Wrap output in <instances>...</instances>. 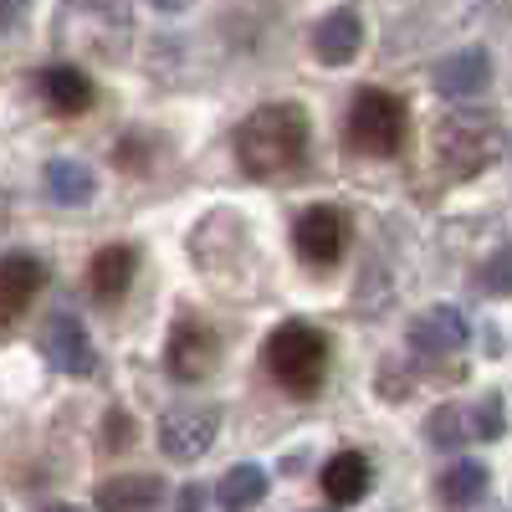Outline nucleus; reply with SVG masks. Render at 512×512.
Masks as SVG:
<instances>
[{
    "label": "nucleus",
    "mask_w": 512,
    "mask_h": 512,
    "mask_svg": "<svg viewBox=\"0 0 512 512\" xmlns=\"http://www.w3.org/2000/svg\"><path fill=\"white\" fill-rule=\"evenodd\" d=\"M41 512H82V507H77V502H47Z\"/></svg>",
    "instance_id": "obj_28"
},
{
    "label": "nucleus",
    "mask_w": 512,
    "mask_h": 512,
    "mask_svg": "<svg viewBox=\"0 0 512 512\" xmlns=\"http://www.w3.org/2000/svg\"><path fill=\"white\" fill-rule=\"evenodd\" d=\"M487 82H492V52H482V47H461L436 67V93L456 98V103L487 93Z\"/></svg>",
    "instance_id": "obj_13"
},
{
    "label": "nucleus",
    "mask_w": 512,
    "mask_h": 512,
    "mask_svg": "<svg viewBox=\"0 0 512 512\" xmlns=\"http://www.w3.org/2000/svg\"><path fill=\"white\" fill-rule=\"evenodd\" d=\"M349 236H354V226L338 205H308L303 216L292 221V246L308 267H333L338 256L349 251Z\"/></svg>",
    "instance_id": "obj_6"
},
{
    "label": "nucleus",
    "mask_w": 512,
    "mask_h": 512,
    "mask_svg": "<svg viewBox=\"0 0 512 512\" xmlns=\"http://www.w3.org/2000/svg\"><path fill=\"white\" fill-rule=\"evenodd\" d=\"M36 88H41V103H47L52 113H88L93 108V98H98V88H93V77L82 72V67H72V62H57V67H47L36 77Z\"/></svg>",
    "instance_id": "obj_14"
},
{
    "label": "nucleus",
    "mask_w": 512,
    "mask_h": 512,
    "mask_svg": "<svg viewBox=\"0 0 512 512\" xmlns=\"http://www.w3.org/2000/svg\"><path fill=\"white\" fill-rule=\"evenodd\" d=\"M410 349L420 359H451L466 349V318L456 308H431L410 323Z\"/></svg>",
    "instance_id": "obj_12"
},
{
    "label": "nucleus",
    "mask_w": 512,
    "mask_h": 512,
    "mask_svg": "<svg viewBox=\"0 0 512 512\" xmlns=\"http://www.w3.org/2000/svg\"><path fill=\"white\" fill-rule=\"evenodd\" d=\"M134 272H139V251L134 246H103L93 256V267H88V287L98 297H123L128 282H134Z\"/></svg>",
    "instance_id": "obj_18"
},
{
    "label": "nucleus",
    "mask_w": 512,
    "mask_h": 512,
    "mask_svg": "<svg viewBox=\"0 0 512 512\" xmlns=\"http://www.w3.org/2000/svg\"><path fill=\"white\" fill-rule=\"evenodd\" d=\"M472 431H477V441H497L507 431L502 395H482V405H472Z\"/></svg>",
    "instance_id": "obj_22"
},
{
    "label": "nucleus",
    "mask_w": 512,
    "mask_h": 512,
    "mask_svg": "<svg viewBox=\"0 0 512 512\" xmlns=\"http://www.w3.org/2000/svg\"><path fill=\"white\" fill-rule=\"evenodd\" d=\"M369 487H374V466H369L364 451H338V456L323 466V492H328V502H338V507L364 502Z\"/></svg>",
    "instance_id": "obj_16"
},
{
    "label": "nucleus",
    "mask_w": 512,
    "mask_h": 512,
    "mask_svg": "<svg viewBox=\"0 0 512 512\" xmlns=\"http://www.w3.org/2000/svg\"><path fill=\"white\" fill-rule=\"evenodd\" d=\"M262 497H267V472H262V466H251V461L231 466V472L221 477V487H216V502L226 512H251Z\"/></svg>",
    "instance_id": "obj_19"
},
{
    "label": "nucleus",
    "mask_w": 512,
    "mask_h": 512,
    "mask_svg": "<svg viewBox=\"0 0 512 512\" xmlns=\"http://www.w3.org/2000/svg\"><path fill=\"white\" fill-rule=\"evenodd\" d=\"M41 354H47V364H52L57 374H72V379H82V374L98 369L93 338H88V328H82L72 313H57L47 328H41Z\"/></svg>",
    "instance_id": "obj_9"
},
{
    "label": "nucleus",
    "mask_w": 512,
    "mask_h": 512,
    "mask_svg": "<svg viewBox=\"0 0 512 512\" xmlns=\"http://www.w3.org/2000/svg\"><path fill=\"white\" fill-rule=\"evenodd\" d=\"M93 190H98V180H93L88 164H77V159H52L47 164V195L57 205H88Z\"/></svg>",
    "instance_id": "obj_20"
},
{
    "label": "nucleus",
    "mask_w": 512,
    "mask_h": 512,
    "mask_svg": "<svg viewBox=\"0 0 512 512\" xmlns=\"http://www.w3.org/2000/svg\"><path fill=\"white\" fill-rule=\"evenodd\" d=\"M200 507H205V492L200 487H185L180 492V512H200Z\"/></svg>",
    "instance_id": "obj_26"
},
{
    "label": "nucleus",
    "mask_w": 512,
    "mask_h": 512,
    "mask_svg": "<svg viewBox=\"0 0 512 512\" xmlns=\"http://www.w3.org/2000/svg\"><path fill=\"white\" fill-rule=\"evenodd\" d=\"M26 6H31V0H0V36H6V31L26 16Z\"/></svg>",
    "instance_id": "obj_25"
},
{
    "label": "nucleus",
    "mask_w": 512,
    "mask_h": 512,
    "mask_svg": "<svg viewBox=\"0 0 512 512\" xmlns=\"http://www.w3.org/2000/svg\"><path fill=\"white\" fill-rule=\"evenodd\" d=\"M149 6H154V11H169V16H175V11H190V0H149Z\"/></svg>",
    "instance_id": "obj_27"
},
{
    "label": "nucleus",
    "mask_w": 512,
    "mask_h": 512,
    "mask_svg": "<svg viewBox=\"0 0 512 512\" xmlns=\"http://www.w3.org/2000/svg\"><path fill=\"white\" fill-rule=\"evenodd\" d=\"M128 441H134V425H128V415H123V410H113V415H108V425H103V446H108V451H123Z\"/></svg>",
    "instance_id": "obj_24"
},
{
    "label": "nucleus",
    "mask_w": 512,
    "mask_h": 512,
    "mask_svg": "<svg viewBox=\"0 0 512 512\" xmlns=\"http://www.w3.org/2000/svg\"><path fill=\"white\" fill-rule=\"evenodd\" d=\"M359 47H364V21H359V11H349V6L328 11V16L313 26V57H318L323 67H349V62L359 57Z\"/></svg>",
    "instance_id": "obj_11"
},
{
    "label": "nucleus",
    "mask_w": 512,
    "mask_h": 512,
    "mask_svg": "<svg viewBox=\"0 0 512 512\" xmlns=\"http://www.w3.org/2000/svg\"><path fill=\"white\" fill-rule=\"evenodd\" d=\"M482 292H492V297H512V246H502V251H492L487 256V267H482Z\"/></svg>",
    "instance_id": "obj_23"
},
{
    "label": "nucleus",
    "mask_w": 512,
    "mask_h": 512,
    "mask_svg": "<svg viewBox=\"0 0 512 512\" xmlns=\"http://www.w3.org/2000/svg\"><path fill=\"white\" fill-rule=\"evenodd\" d=\"M425 436H431V446H446V451L477 441V431H472V405H441L431 420H425Z\"/></svg>",
    "instance_id": "obj_21"
},
{
    "label": "nucleus",
    "mask_w": 512,
    "mask_h": 512,
    "mask_svg": "<svg viewBox=\"0 0 512 512\" xmlns=\"http://www.w3.org/2000/svg\"><path fill=\"white\" fill-rule=\"evenodd\" d=\"M128 11L123 0H62V16H57V41L72 52H88V57H123L128 47Z\"/></svg>",
    "instance_id": "obj_4"
},
{
    "label": "nucleus",
    "mask_w": 512,
    "mask_h": 512,
    "mask_svg": "<svg viewBox=\"0 0 512 512\" xmlns=\"http://www.w3.org/2000/svg\"><path fill=\"white\" fill-rule=\"evenodd\" d=\"M216 431H221V410H210V405L190 410L185 405V410H169L159 420V446L169 461H200L216 446Z\"/></svg>",
    "instance_id": "obj_8"
},
{
    "label": "nucleus",
    "mask_w": 512,
    "mask_h": 512,
    "mask_svg": "<svg viewBox=\"0 0 512 512\" xmlns=\"http://www.w3.org/2000/svg\"><path fill=\"white\" fill-rule=\"evenodd\" d=\"M507 154V128L497 113H451L436 123V164L451 180H477Z\"/></svg>",
    "instance_id": "obj_3"
},
{
    "label": "nucleus",
    "mask_w": 512,
    "mask_h": 512,
    "mask_svg": "<svg viewBox=\"0 0 512 512\" xmlns=\"http://www.w3.org/2000/svg\"><path fill=\"white\" fill-rule=\"evenodd\" d=\"M216 364H221V338H216V328H210V323H200V318H180L175 328H169L164 369L175 374L180 384L205 379Z\"/></svg>",
    "instance_id": "obj_7"
},
{
    "label": "nucleus",
    "mask_w": 512,
    "mask_h": 512,
    "mask_svg": "<svg viewBox=\"0 0 512 512\" xmlns=\"http://www.w3.org/2000/svg\"><path fill=\"white\" fill-rule=\"evenodd\" d=\"M262 364H267V374L282 384L287 395L308 400V395L323 390V374H328V333L303 323V318H292V323L267 333Z\"/></svg>",
    "instance_id": "obj_2"
},
{
    "label": "nucleus",
    "mask_w": 512,
    "mask_h": 512,
    "mask_svg": "<svg viewBox=\"0 0 512 512\" xmlns=\"http://www.w3.org/2000/svg\"><path fill=\"white\" fill-rule=\"evenodd\" d=\"M410 139V113L395 93L384 88H359L354 103H349V144L359 154H374V159H390L400 154Z\"/></svg>",
    "instance_id": "obj_5"
},
{
    "label": "nucleus",
    "mask_w": 512,
    "mask_h": 512,
    "mask_svg": "<svg viewBox=\"0 0 512 512\" xmlns=\"http://www.w3.org/2000/svg\"><path fill=\"white\" fill-rule=\"evenodd\" d=\"M487 487H492V472L482 461H451L436 477V497H441L446 512H472L487 497Z\"/></svg>",
    "instance_id": "obj_17"
},
{
    "label": "nucleus",
    "mask_w": 512,
    "mask_h": 512,
    "mask_svg": "<svg viewBox=\"0 0 512 512\" xmlns=\"http://www.w3.org/2000/svg\"><path fill=\"white\" fill-rule=\"evenodd\" d=\"M313 149V123L297 103H267L246 113V123L236 128V159L251 180H277L292 169L308 164Z\"/></svg>",
    "instance_id": "obj_1"
},
{
    "label": "nucleus",
    "mask_w": 512,
    "mask_h": 512,
    "mask_svg": "<svg viewBox=\"0 0 512 512\" xmlns=\"http://www.w3.org/2000/svg\"><path fill=\"white\" fill-rule=\"evenodd\" d=\"M159 502H164V482L149 472L108 477L98 487V512H159Z\"/></svg>",
    "instance_id": "obj_15"
},
{
    "label": "nucleus",
    "mask_w": 512,
    "mask_h": 512,
    "mask_svg": "<svg viewBox=\"0 0 512 512\" xmlns=\"http://www.w3.org/2000/svg\"><path fill=\"white\" fill-rule=\"evenodd\" d=\"M41 287H47V267H41L31 251L0 256V328H11V323L31 308V297H36Z\"/></svg>",
    "instance_id": "obj_10"
}]
</instances>
